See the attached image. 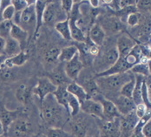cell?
<instances>
[{
  "label": "cell",
  "mask_w": 151,
  "mask_h": 137,
  "mask_svg": "<svg viewBox=\"0 0 151 137\" xmlns=\"http://www.w3.org/2000/svg\"><path fill=\"white\" fill-rule=\"evenodd\" d=\"M141 94H142V102L149 108H150V85L148 84L146 78L144 79V80L142 81V93H141Z\"/></svg>",
  "instance_id": "obj_34"
},
{
  "label": "cell",
  "mask_w": 151,
  "mask_h": 137,
  "mask_svg": "<svg viewBox=\"0 0 151 137\" xmlns=\"http://www.w3.org/2000/svg\"><path fill=\"white\" fill-rule=\"evenodd\" d=\"M90 4L94 8H97L100 6V1L99 0H88Z\"/></svg>",
  "instance_id": "obj_48"
},
{
  "label": "cell",
  "mask_w": 151,
  "mask_h": 137,
  "mask_svg": "<svg viewBox=\"0 0 151 137\" xmlns=\"http://www.w3.org/2000/svg\"><path fill=\"white\" fill-rule=\"evenodd\" d=\"M12 4V0H0V13L4 9H5L7 6L11 5Z\"/></svg>",
  "instance_id": "obj_46"
},
{
  "label": "cell",
  "mask_w": 151,
  "mask_h": 137,
  "mask_svg": "<svg viewBox=\"0 0 151 137\" xmlns=\"http://www.w3.org/2000/svg\"><path fill=\"white\" fill-rule=\"evenodd\" d=\"M56 89L57 86L48 77H40L37 79V83L32 89V93L38 97L41 103L48 94L53 93Z\"/></svg>",
  "instance_id": "obj_10"
},
{
  "label": "cell",
  "mask_w": 151,
  "mask_h": 137,
  "mask_svg": "<svg viewBox=\"0 0 151 137\" xmlns=\"http://www.w3.org/2000/svg\"><path fill=\"white\" fill-rule=\"evenodd\" d=\"M46 3L41 1V0H37L35 4V12H36V17H37V26H36V30L34 32V35L32 37L33 40L37 39V38L39 37L40 34V29L42 28L43 25H44V12H45V9Z\"/></svg>",
  "instance_id": "obj_22"
},
{
  "label": "cell",
  "mask_w": 151,
  "mask_h": 137,
  "mask_svg": "<svg viewBox=\"0 0 151 137\" xmlns=\"http://www.w3.org/2000/svg\"><path fill=\"white\" fill-rule=\"evenodd\" d=\"M80 110L95 118L104 119L102 105L98 101L95 99L87 98L85 101L80 103Z\"/></svg>",
  "instance_id": "obj_17"
},
{
  "label": "cell",
  "mask_w": 151,
  "mask_h": 137,
  "mask_svg": "<svg viewBox=\"0 0 151 137\" xmlns=\"http://www.w3.org/2000/svg\"><path fill=\"white\" fill-rule=\"evenodd\" d=\"M41 104V117L49 127L63 128L70 117L66 108L58 102L53 93H50Z\"/></svg>",
  "instance_id": "obj_1"
},
{
  "label": "cell",
  "mask_w": 151,
  "mask_h": 137,
  "mask_svg": "<svg viewBox=\"0 0 151 137\" xmlns=\"http://www.w3.org/2000/svg\"><path fill=\"white\" fill-rule=\"evenodd\" d=\"M67 91L70 93H71L72 95H74L76 98L79 101L80 103H82L83 101H85L87 98H90L87 94L86 91L84 90V88L79 85L77 82L76 81H71L67 85Z\"/></svg>",
  "instance_id": "obj_23"
},
{
  "label": "cell",
  "mask_w": 151,
  "mask_h": 137,
  "mask_svg": "<svg viewBox=\"0 0 151 137\" xmlns=\"http://www.w3.org/2000/svg\"><path fill=\"white\" fill-rule=\"evenodd\" d=\"M149 120H150V113H148L144 116L139 118L137 122H136L135 128H134V131H133V136H142V128L143 125L148 122Z\"/></svg>",
  "instance_id": "obj_37"
},
{
  "label": "cell",
  "mask_w": 151,
  "mask_h": 137,
  "mask_svg": "<svg viewBox=\"0 0 151 137\" xmlns=\"http://www.w3.org/2000/svg\"><path fill=\"white\" fill-rule=\"evenodd\" d=\"M135 84H136V78H135V74H134L129 81H127L122 87V88L120 89V94L132 99V94H133V91L135 88Z\"/></svg>",
  "instance_id": "obj_33"
},
{
  "label": "cell",
  "mask_w": 151,
  "mask_h": 137,
  "mask_svg": "<svg viewBox=\"0 0 151 137\" xmlns=\"http://www.w3.org/2000/svg\"><path fill=\"white\" fill-rule=\"evenodd\" d=\"M21 51H22L21 46L16 39H12V37H8L7 39H5L4 54H5L7 58L14 56L16 54L19 53Z\"/></svg>",
  "instance_id": "obj_25"
},
{
  "label": "cell",
  "mask_w": 151,
  "mask_h": 137,
  "mask_svg": "<svg viewBox=\"0 0 151 137\" xmlns=\"http://www.w3.org/2000/svg\"><path fill=\"white\" fill-rule=\"evenodd\" d=\"M87 36L94 44L98 46H101L104 44L107 37L104 29L100 26V25L96 22L91 26Z\"/></svg>",
  "instance_id": "obj_21"
},
{
  "label": "cell",
  "mask_w": 151,
  "mask_h": 137,
  "mask_svg": "<svg viewBox=\"0 0 151 137\" xmlns=\"http://www.w3.org/2000/svg\"><path fill=\"white\" fill-rule=\"evenodd\" d=\"M37 81L32 83L31 81H22L18 83L15 87V98L18 102H20L23 106H27L30 103L32 96V89L35 87Z\"/></svg>",
  "instance_id": "obj_11"
},
{
  "label": "cell",
  "mask_w": 151,
  "mask_h": 137,
  "mask_svg": "<svg viewBox=\"0 0 151 137\" xmlns=\"http://www.w3.org/2000/svg\"><path fill=\"white\" fill-rule=\"evenodd\" d=\"M142 135L143 137H150L151 136V122L149 120L142 128Z\"/></svg>",
  "instance_id": "obj_43"
},
{
  "label": "cell",
  "mask_w": 151,
  "mask_h": 137,
  "mask_svg": "<svg viewBox=\"0 0 151 137\" xmlns=\"http://www.w3.org/2000/svg\"><path fill=\"white\" fill-rule=\"evenodd\" d=\"M136 43L138 42L129 32H121L119 37L116 39V43L119 57H125L132 50V48L136 46Z\"/></svg>",
  "instance_id": "obj_12"
},
{
  "label": "cell",
  "mask_w": 151,
  "mask_h": 137,
  "mask_svg": "<svg viewBox=\"0 0 151 137\" xmlns=\"http://www.w3.org/2000/svg\"><path fill=\"white\" fill-rule=\"evenodd\" d=\"M67 14L63 11L60 1H51L46 4L44 12V25L49 27H54L55 24L61 20L66 19Z\"/></svg>",
  "instance_id": "obj_8"
},
{
  "label": "cell",
  "mask_w": 151,
  "mask_h": 137,
  "mask_svg": "<svg viewBox=\"0 0 151 137\" xmlns=\"http://www.w3.org/2000/svg\"><path fill=\"white\" fill-rule=\"evenodd\" d=\"M136 0H119L118 1V5L119 9L125 7V6H129V5H136Z\"/></svg>",
  "instance_id": "obj_44"
},
{
  "label": "cell",
  "mask_w": 151,
  "mask_h": 137,
  "mask_svg": "<svg viewBox=\"0 0 151 137\" xmlns=\"http://www.w3.org/2000/svg\"><path fill=\"white\" fill-rule=\"evenodd\" d=\"M48 78L58 87L61 85H68L72 80L66 75L63 65L59 64L48 75Z\"/></svg>",
  "instance_id": "obj_20"
},
{
  "label": "cell",
  "mask_w": 151,
  "mask_h": 137,
  "mask_svg": "<svg viewBox=\"0 0 151 137\" xmlns=\"http://www.w3.org/2000/svg\"><path fill=\"white\" fill-rule=\"evenodd\" d=\"M60 4L63 11L68 16L73 6V0H60Z\"/></svg>",
  "instance_id": "obj_41"
},
{
  "label": "cell",
  "mask_w": 151,
  "mask_h": 137,
  "mask_svg": "<svg viewBox=\"0 0 151 137\" xmlns=\"http://www.w3.org/2000/svg\"><path fill=\"white\" fill-rule=\"evenodd\" d=\"M7 59V56L5 55V54H0V66L3 65V63L4 62V60Z\"/></svg>",
  "instance_id": "obj_49"
},
{
  "label": "cell",
  "mask_w": 151,
  "mask_h": 137,
  "mask_svg": "<svg viewBox=\"0 0 151 137\" xmlns=\"http://www.w3.org/2000/svg\"><path fill=\"white\" fill-rule=\"evenodd\" d=\"M60 50L57 46H50L44 52V60L48 64H54L58 60Z\"/></svg>",
  "instance_id": "obj_30"
},
{
  "label": "cell",
  "mask_w": 151,
  "mask_h": 137,
  "mask_svg": "<svg viewBox=\"0 0 151 137\" xmlns=\"http://www.w3.org/2000/svg\"><path fill=\"white\" fill-rule=\"evenodd\" d=\"M68 107H69V113L70 116L77 114L81 111L79 101L71 93H70V96L68 99Z\"/></svg>",
  "instance_id": "obj_36"
},
{
  "label": "cell",
  "mask_w": 151,
  "mask_h": 137,
  "mask_svg": "<svg viewBox=\"0 0 151 137\" xmlns=\"http://www.w3.org/2000/svg\"><path fill=\"white\" fill-rule=\"evenodd\" d=\"M121 117V116H120ZM120 117H117L114 120H104L98 119L96 121L99 136H121L120 134Z\"/></svg>",
  "instance_id": "obj_9"
},
{
  "label": "cell",
  "mask_w": 151,
  "mask_h": 137,
  "mask_svg": "<svg viewBox=\"0 0 151 137\" xmlns=\"http://www.w3.org/2000/svg\"><path fill=\"white\" fill-rule=\"evenodd\" d=\"M130 72L134 74H142L143 76L148 77L150 75V62H139L134 65L130 68Z\"/></svg>",
  "instance_id": "obj_31"
},
{
  "label": "cell",
  "mask_w": 151,
  "mask_h": 137,
  "mask_svg": "<svg viewBox=\"0 0 151 137\" xmlns=\"http://www.w3.org/2000/svg\"><path fill=\"white\" fill-rule=\"evenodd\" d=\"M37 1V0H25L27 5H34V4H36Z\"/></svg>",
  "instance_id": "obj_51"
},
{
  "label": "cell",
  "mask_w": 151,
  "mask_h": 137,
  "mask_svg": "<svg viewBox=\"0 0 151 137\" xmlns=\"http://www.w3.org/2000/svg\"><path fill=\"white\" fill-rule=\"evenodd\" d=\"M41 1H43V2H45L46 4H48V3H50V2H51V1H53V0H41Z\"/></svg>",
  "instance_id": "obj_53"
},
{
  "label": "cell",
  "mask_w": 151,
  "mask_h": 137,
  "mask_svg": "<svg viewBox=\"0 0 151 137\" xmlns=\"http://www.w3.org/2000/svg\"><path fill=\"white\" fill-rule=\"evenodd\" d=\"M54 28L57 32H58L61 37L65 40H71L70 36V26H69V19L68 17L66 19L61 20L59 22L56 23L54 26Z\"/></svg>",
  "instance_id": "obj_27"
},
{
  "label": "cell",
  "mask_w": 151,
  "mask_h": 137,
  "mask_svg": "<svg viewBox=\"0 0 151 137\" xmlns=\"http://www.w3.org/2000/svg\"><path fill=\"white\" fill-rule=\"evenodd\" d=\"M53 1H58V2H59L60 0H53Z\"/></svg>",
  "instance_id": "obj_54"
},
{
  "label": "cell",
  "mask_w": 151,
  "mask_h": 137,
  "mask_svg": "<svg viewBox=\"0 0 151 137\" xmlns=\"http://www.w3.org/2000/svg\"><path fill=\"white\" fill-rule=\"evenodd\" d=\"M13 22L12 20H2L0 21V37L7 39L10 37V31Z\"/></svg>",
  "instance_id": "obj_39"
},
{
  "label": "cell",
  "mask_w": 151,
  "mask_h": 137,
  "mask_svg": "<svg viewBox=\"0 0 151 137\" xmlns=\"http://www.w3.org/2000/svg\"><path fill=\"white\" fill-rule=\"evenodd\" d=\"M119 58L116 46L113 44L106 45L105 42L100 46L98 54L93 59V70L96 74H100L110 66H112Z\"/></svg>",
  "instance_id": "obj_4"
},
{
  "label": "cell",
  "mask_w": 151,
  "mask_h": 137,
  "mask_svg": "<svg viewBox=\"0 0 151 137\" xmlns=\"http://www.w3.org/2000/svg\"><path fill=\"white\" fill-rule=\"evenodd\" d=\"M44 136L48 137H69L71 136L70 134H69L65 129L63 128H47L43 133Z\"/></svg>",
  "instance_id": "obj_32"
},
{
  "label": "cell",
  "mask_w": 151,
  "mask_h": 137,
  "mask_svg": "<svg viewBox=\"0 0 151 137\" xmlns=\"http://www.w3.org/2000/svg\"><path fill=\"white\" fill-rule=\"evenodd\" d=\"M150 108H149L143 102H142V103L136 104V107H135V112H136L137 117L141 118V117L144 116L146 114L150 113Z\"/></svg>",
  "instance_id": "obj_40"
},
{
  "label": "cell",
  "mask_w": 151,
  "mask_h": 137,
  "mask_svg": "<svg viewBox=\"0 0 151 137\" xmlns=\"http://www.w3.org/2000/svg\"><path fill=\"white\" fill-rule=\"evenodd\" d=\"M84 1H88V0H73V4H80Z\"/></svg>",
  "instance_id": "obj_52"
},
{
  "label": "cell",
  "mask_w": 151,
  "mask_h": 137,
  "mask_svg": "<svg viewBox=\"0 0 151 137\" xmlns=\"http://www.w3.org/2000/svg\"><path fill=\"white\" fill-rule=\"evenodd\" d=\"M77 52H78V49L75 45L63 47V49L60 50V53H59V56H58V60L65 63L67 61L70 60Z\"/></svg>",
  "instance_id": "obj_29"
},
{
  "label": "cell",
  "mask_w": 151,
  "mask_h": 137,
  "mask_svg": "<svg viewBox=\"0 0 151 137\" xmlns=\"http://www.w3.org/2000/svg\"><path fill=\"white\" fill-rule=\"evenodd\" d=\"M24 112L23 108H17L15 110H9L4 102L2 101L0 98V121L3 124L4 130V136L6 134V131L11 125V123L15 120L17 117H18L22 113Z\"/></svg>",
  "instance_id": "obj_16"
},
{
  "label": "cell",
  "mask_w": 151,
  "mask_h": 137,
  "mask_svg": "<svg viewBox=\"0 0 151 137\" xmlns=\"http://www.w3.org/2000/svg\"><path fill=\"white\" fill-rule=\"evenodd\" d=\"M4 136V127H3V124L0 121V136Z\"/></svg>",
  "instance_id": "obj_50"
},
{
  "label": "cell",
  "mask_w": 151,
  "mask_h": 137,
  "mask_svg": "<svg viewBox=\"0 0 151 137\" xmlns=\"http://www.w3.org/2000/svg\"><path fill=\"white\" fill-rule=\"evenodd\" d=\"M29 60V54L26 52L21 51L19 53L16 54L12 57L7 58L3 63L4 66L12 67V66H22L25 65V63Z\"/></svg>",
  "instance_id": "obj_24"
},
{
  "label": "cell",
  "mask_w": 151,
  "mask_h": 137,
  "mask_svg": "<svg viewBox=\"0 0 151 137\" xmlns=\"http://www.w3.org/2000/svg\"><path fill=\"white\" fill-rule=\"evenodd\" d=\"M134 75L130 70L115 74L96 77V82L100 92L106 98L111 100L115 96L120 94L122 87L129 81Z\"/></svg>",
  "instance_id": "obj_3"
},
{
  "label": "cell",
  "mask_w": 151,
  "mask_h": 137,
  "mask_svg": "<svg viewBox=\"0 0 151 137\" xmlns=\"http://www.w3.org/2000/svg\"><path fill=\"white\" fill-rule=\"evenodd\" d=\"M96 23L100 25V26L105 31L106 35H115L119 32L125 31L126 26L120 18L114 13V11L109 7L105 6L103 12L96 17Z\"/></svg>",
  "instance_id": "obj_5"
},
{
  "label": "cell",
  "mask_w": 151,
  "mask_h": 137,
  "mask_svg": "<svg viewBox=\"0 0 151 137\" xmlns=\"http://www.w3.org/2000/svg\"><path fill=\"white\" fill-rule=\"evenodd\" d=\"M99 1H100V4H103L104 6H108L110 9H112L113 11L116 10L115 0H99Z\"/></svg>",
  "instance_id": "obj_45"
},
{
  "label": "cell",
  "mask_w": 151,
  "mask_h": 137,
  "mask_svg": "<svg viewBox=\"0 0 151 137\" xmlns=\"http://www.w3.org/2000/svg\"><path fill=\"white\" fill-rule=\"evenodd\" d=\"M151 0H136V7L137 12L143 14H150Z\"/></svg>",
  "instance_id": "obj_38"
},
{
  "label": "cell",
  "mask_w": 151,
  "mask_h": 137,
  "mask_svg": "<svg viewBox=\"0 0 151 137\" xmlns=\"http://www.w3.org/2000/svg\"><path fill=\"white\" fill-rule=\"evenodd\" d=\"M68 19H69V26H70L71 39L75 40L76 42H85L87 36L77 26V25L76 24V19L69 18V17Z\"/></svg>",
  "instance_id": "obj_26"
},
{
  "label": "cell",
  "mask_w": 151,
  "mask_h": 137,
  "mask_svg": "<svg viewBox=\"0 0 151 137\" xmlns=\"http://www.w3.org/2000/svg\"><path fill=\"white\" fill-rule=\"evenodd\" d=\"M142 14L140 13L139 12H133L131 13H129L127 18H126V21H125V24L129 27V28H134L137 26L141 20H142Z\"/></svg>",
  "instance_id": "obj_35"
},
{
  "label": "cell",
  "mask_w": 151,
  "mask_h": 137,
  "mask_svg": "<svg viewBox=\"0 0 151 137\" xmlns=\"http://www.w3.org/2000/svg\"><path fill=\"white\" fill-rule=\"evenodd\" d=\"M71 136H99V128L95 117L80 111L77 114L70 116L63 127Z\"/></svg>",
  "instance_id": "obj_2"
},
{
  "label": "cell",
  "mask_w": 151,
  "mask_h": 137,
  "mask_svg": "<svg viewBox=\"0 0 151 137\" xmlns=\"http://www.w3.org/2000/svg\"><path fill=\"white\" fill-rule=\"evenodd\" d=\"M10 37L16 39L21 46L22 51H24L27 47L28 44L30 43V37L28 32L24 30L22 27H20L17 24H12L11 31H10Z\"/></svg>",
  "instance_id": "obj_19"
},
{
  "label": "cell",
  "mask_w": 151,
  "mask_h": 137,
  "mask_svg": "<svg viewBox=\"0 0 151 137\" xmlns=\"http://www.w3.org/2000/svg\"><path fill=\"white\" fill-rule=\"evenodd\" d=\"M95 100L98 101L102 105L104 120H108V121L114 120V119L121 116L120 113L118 112V110H117L116 107L115 106L114 102L111 100L106 98L103 93L99 94Z\"/></svg>",
  "instance_id": "obj_15"
},
{
  "label": "cell",
  "mask_w": 151,
  "mask_h": 137,
  "mask_svg": "<svg viewBox=\"0 0 151 137\" xmlns=\"http://www.w3.org/2000/svg\"><path fill=\"white\" fill-rule=\"evenodd\" d=\"M135 109L126 115L120 117V134L121 136H132L134 128L138 121Z\"/></svg>",
  "instance_id": "obj_14"
},
{
  "label": "cell",
  "mask_w": 151,
  "mask_h": 137,
  "mask_svg": "<svg viewBox=\"0 0 151 137\" xmlns=\"http://www.w3.org/2000/svg\"><path fill=\"white\" fill-rule=\"evenodd\" d=\"M4 45H5V39L0 37V54H3L4 53Z\"/></svg>",
  "instance_id": "obj_47"
},
{
  "label": "cell",
  "mask_w": 151,
  "mask_h": 137,
  "mask_svg": "<svg viewBox=\"0 0 151 137\" xmlns=\"http://www.w3.org/2000/svg\"><path fill=\"white\" fill-rule=\"evenodd\" d=\"M114 102L115 106L116 107L118 112L121 115H126L131 111H133L136 107V104L132 99L123 96L122 94H118L111 99Z\"/></svg>",
  "instance_id": "obj_18"
},
{
  "label": "cell",
  "mask_w": 151,
  "mask_h": 137,
  "mask_svg": "<svg viewBox=\"0 0 151 137\" xmlns=\"http://www.w3.org/2000/svg\"><path fill=\"white\" fill-rule=\"evenodd\" d=\"M33 125L24 112L9 126L4 136H30L33 135Z\"/></svg>",
  "instance_id": "obj_7"
},
{
  "label": "cell",
  "mask_w": 151,
  "mask_h": 137,
  "mask_svg": "<svg viewBox=\"0 0 151 137\" xmlns=\"http://www.w3.org/2000/svg\"><path fill=\"white\" fill-rule=\"evenodd\" d=\"M12 22L18 25L24 30H25L30 37V42L32 39L37 26V17L35 12V4L27 5L21 12H16L12 18Z\"/></svg>",
  "instance_id": "obj_6"
},
{
  "label": "cell",
  "mask_w": 151,
  "mask_h": 137,
  "mask_svg": "<svg viewBox=\"0 0 151 137\" xmlns=\"http://www.w3.org/2000/svg\"><path fill=\"white\" fill-rule=\"evenodd\" d=\"M63 67H64L65 74L69 77V79H70L72 81H76L79 76L81 71L83 69V63L82 61V59L80 58L79 52L70 60L65 62Z\"/></svg>",
  "instance_id": "obj_13"
},
{
  "label": "cell",
  "mask_w": 151,
  "mask_h": 137,
  "mask_svg": "<svg viewBox=\"0 0 151 137\" xmlns=\"http://www.w3.org/2000/svg\"><path fill=\"white\" fill-rule=\"evenodd\" d=\"M135 78H136V84H135L133 94H132V100L136 105V104L142 102L141 93H142V84L145 79V76L142 74H135Z\"/></svg>",
  "instance_id": "obj_28"
},
{
  "label": "cell",
  "mask_w": 151,
  "mask_h": 137,
  "mask_svg": "<svg viewBox=\"0 0 151 137\" xmlns=\"http://www.w3.org/2000/svg\"><path fill=\"white\" fill-rule=\"evenodd\" d=\"M12 4L14 6L16 12H21L27 6L25 0H12Z\"/></svg>",
  "instance_id": "obj_42"
}]
</instances>
